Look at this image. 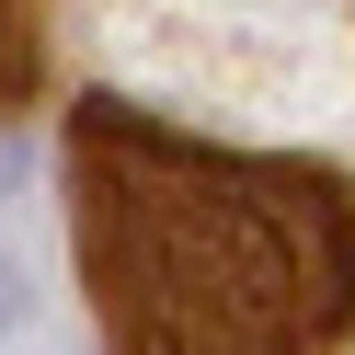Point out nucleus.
Masks as SVG:
<instances>
[{
  "label": "nucleus",
  "instance_id": "obj_1",
  "mask_svg": "<svg viewBox=\"0 0 355 355\" xmlns=\"http://www.w3.org/2000/svg\"><path fill=\"white\" fill-rule=\"evenodd\" d=\"M69 207L103 355H332L355 321V184L321 161L207 149L92 92Z\"/></svg>",
  "mask_w": 355,
  "mask_h": 355
},
{
  "label": "nucleus",
  "instance_id": "obj_2",
  "mask_svg": "<svg viewBox=\"0 0 355 355\" xmlns=\"http://www.w3.org/2000/svg\"><path fill=\"white\" fill-rule=\"evenodd\" d=\"M46 80V0H0V115Z\"/></svg>",
  "mask_w": 355,
  "mask_h": 355
}]
</instances>
